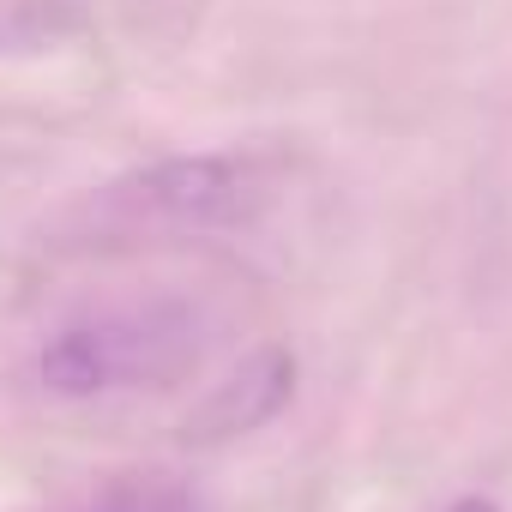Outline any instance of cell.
I'll use <instances>...</instances> for the list:
<instances>
[{
	"instance_id": "1",
	"label": "cell",
	"mask_w": 512,
	"mask_h": 512,
	"mask_svg": "<svg viewBox=\"0 0 512 512\" xmlns=\"http://www.w3.org/2000/svg\"><path fill=\"white\" fill-rule=\"evenodd\" d=\"M296 392V356L290 350H260V356H247L187 422L181 434L187 440H229V434H253V428H266Z\"/></svg>"
},
{
	"instance_id": "2",
	"label": "cell",
	"mask_w": 512,
	"mask_h": 512,
	"mask_svg": "<svg viewBox=\"0 0 512 512\" xmlns=\"http://www.w3.org/2000/svg\"><path fill=\"white\" fill-rule=\"evenodd\" d=\"M253 175L241 163H223V157H181V163H157L139 193L145 205L181 217V223H235L253 199H247Z\"/></svg>"
},
{
	"instance_id": "3",
	"label": "cell",
	"mask_w": 512,
	"mask_h": 512,
	"mask_svg": "<svg viewBox=\"0 0 512 512\" xmlns=\"http://www.w3.org/2000/svg\"><path fill=\"white\" fill-rule=\"evenodd\" d=\"M115 374H133V356H127V338L103 332V326H79V332H61L49 350H43V380L67 398H85V392H103Z\"/></svg>"
},
{
	"instance_id": "4",
	"label": "cell",
	"mask_w": 512,
	"mask_h": 512,
	"mask_svg": "<svg viewBox=\"0 0 512 512\" xmlns=\"http://www.w3.org/2000/svg\"><path fill=\"white\" fill-rule=\"evenodd\" d=\"M91 512H193V500H187L169 476H127V482H115Z\"/></svg>"
},
{
	"instance_id": "5",
	"label": "cell",
	"mask_w": 512,
	"mask_h": 512,
	"mask_svg": "<svg viewBox=\"0 0 512 512\" xmlns=\"http://www.w3.org/2000/svg\"><path fill=\"white\" fill-rule=\"evenodd\" d=\"M452 512H494V506H488V500H458Z\"/></svg>"
}]
</instances>
